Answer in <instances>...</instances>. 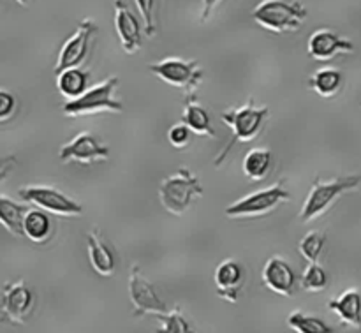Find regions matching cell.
<instances>
[{
	"label": "cell",
	"instance_id": "10",
	"mask_svg": "<svg viewBox=\"0 0 361 333\" xmlns=\"http://www.w3.org/2000/svg\"><path fill=\"white\" fill-rule=\"evenodd\" d=\"M97 25L90 18L80 21L76 32L63 42L62 49H60L59 59H56L55 63V74L62 73L66 69H73V67H80L85 62L88 49H90L92 39L97 34Z\"/></svg>",
	"mask_w": 361,
	"mask_h": 333
},
{
	"label": "cell",
	"instance_id": "33",
	"mask_svg": "<svg viewBox=\"0 0 361 333\" xmlns=\"http://www.w3.org/2000/svg\"><path fill=\"white\" fill-rule=\"evenodd\" d=\"M16 2H18V4H21V6H27L28 0H16Z\"/></svg>",
	"mask_w": 361,
	"mask_h": 333
},
{
	"label": "cell",
	"instance_id": "26",
	"mask_svg": "<svg viewBox=\"0 0 361 333\" xmlns=\"http://www.w3.org/2000/svg\"><path fill=\"white\" fill-rule=\"evenodd\" d=\"M326 246V235L323 231H309L298 243V250L309 263H317Z\"/></svg>",
	"mask_w": 361,
	"mask_h": 333
},
{
	"label": "cell",
	"instance_id": "24",
	"mask_svg": "<svg viewBox=\"0 0 361 333\" xmlns=\"http://www.w3.org/2000/svg\"><path fill=\"white\" fill-rule=\"evenodd\" d=\"M274 155L268 148H252L243 159V175L252 182H261L271 173Z\"/></svg>",
	"mask_w": 361,
	"mask_h": 333
},
{
	"label": "cell",
	"instance_id": "9",
	"mask_svg": "<svg viewBox=\"0 0 361 333\" xmlns=\"http://www.w3.org/2000/svg\"><path fill=\"white\" fill-rule=\"evenodd\" d=\"M129 296L134 307V317H145L148 314L161 317L169 314L164 300L157 295L155 288L141 274L140 265H133L129 274Z\"/></svg>",
	"mask_w": 361,
	"mask_h": 333
},
{
	"label": "cell",
	"instance_id": "15",
	"mask_svg": "<svg viewBox=\"0 0 361 333\" xmlns=\"http://www.w3.org/2000/svg\"><path fill=\"white\" fill-rule=\"evenodd\" d=\"M261 277H263V284L270 291L281 296H293L296 291V286H298L295 268L291 267L288 260L281 256H274L267 261Z\"/></svg>",
	"mask_w": 361,
	"mask_h": 333
},
{
	"label": "cell",
	"instance_id": "5",
	"mask_svg": "<svg viewBox=\"0 0 361 333\" xmlns=\"http://www.w3.org/2000/svg\"><path fill=\"white\" fill-rule=\"evenodd\" d=\"M118 76H109L102 83L94 85L88 88L80 99L74 101H66L62 106L63 115L67 116H81V115H94V113H122V101L115 97V92L118 88Z\"/></svg>",
	"mask_w": 361,
	"mask_h": 333
},
{
	"label": "cell",
	"instance_id": "4",
	"mask_svg": "<svg viewBox=\"0 0 361 333\" xmlns=\"http://www.w3.org/2000/svg\"><path fill=\"white\" fill-rule=\"evenodd\" d=\"M309 13L300 2L293 0H263L257 4L252 11V18L259 27L275 34H284V32H298L302 28L303 21L307 20Z\"/></svg>",
	"mask_w": 361,
	"mask_h": 333
},
{
	"label": "cell",
	"instance_id": "1",
	"mask_svg": "<svg viewBox=\"0 0 361 333\" xmlns=\"http://www.w3.org/2000/svg\"><path fill=\"white\" fill-rule=\"evenodd\" d=\"M268 116H270L268 106H259L257 108L252 99H249L240 108H231L228 111H222L221 120L233 131V141L215 159V166L219 168L222 164V161H224V157L229 154V150H231L235 143H249V141L256 140L261 134V131H263Z\"/></svg>",
	"mask_w": 361,
	"mask_h": 333
},
{
	"label": "cell",
	"instance_id": "23",
	"mask_svg": "<svg viewBox=\"0 0 361 333\" xmlns=\"http://www.w3.org/2000/svg\"><path fill=\"white\" fill-rule=\"evenodd\" d=\"M309 87L319 97L331 99L341 94L342 87H344V74L335 67H323L309 78Z\"/></svg>",
	"mask_w": 361,
	"mask_h": 333
},
{
	"label": "cell",
	"instance_id": "30",
	"mask_svg": "<svg viewBox=\"0 0 361 333\" xmlns=\"http://www.w3.org/2000/svg\"><path fill=\"white\" fill-rule=\"evenodd\" d=\"M190 138H192V131L185 126V123H175L171 129L168 131V141L175 148H185L189 147Z\"/></svg>",
	"mask_w": 361,
	"mask_h": 333
},
{
	"label": "cell",
	"instance_id": "13",
	"mask_svg": "<svg viewBox=\"0 0 361 333\" xmlns=\"http://www.w3.org/2000/svg\"><path fill=\"white\" fill-rule=\"evenodd\" d=\"M113 7H115V28L120 44H122L123 52L134 55L143 46L145 28L141 25V20L130 11L126 0H115Z\"/></svg>",
	"mask_w": 361,
	"mask_h": 333
},
{
	"label": "cell",
	"instance_id": "21",
	"mask_svg": "<svg viewBox=\"0 0 361 333\" xmlns=\"http://www.w3.org/2000/svg\"><path fill=\"white\" fill-rule=\"evenodd\" d=\"M88 81H90V73L81 67H73L56 74V88L67 101L80 99L88 90Z\"/></svg>",
	"mask_w": 361,
	"mask_h": 333
},
{
	"label": "cell",
	"instance_id": "28",
	"mask_svg": "<svg viewBox=\"0 0 361 333\" xmlns=\"http://www.w3.org/2000/svg\"><path fill=\"white\" fill-rule=\"evenodd\" d=\"M159 320H161V328L155 333H194L189 321L180 313V307H175L171 313L161 316Z\"/></svg>",
	"mask_w": 361,
	"mask_h": 333
},
{
	"label": "cell",
	"instance_id": "27",
	"mask_svg": "<svg viewBox=\"0 0 361 333\" xmlns=\"http://www.w3.org/2000/svg\"><path fill=\"white\" fill-rule=\"evenodd\" d=\"M328 282H330V279H328L326 270L319 263H310L305 268V272H303L302 279H300L302 289H305L309 293L324 291L328 288Z\"/></svg>",
	"mask_w": 361,
	"mask_h": 333
},
{
	"label": "cell",
	"instance_id": "19",
	"mask_svg": "<svg viewBox=\"0 0 361 333\" xmlns=\"http://www.w3.org/2000/svg\"><path fill=\"white\" fill-rule=\"evenodd\" d=\"M182 122L185 123L194 134H197V136H204V138L217 136L214 126H212L210 113H208L207 109L197 102L196 95H187L185 108H183V113H182Z\"/></svg>",
	"mask_w": 361,
	"mask_h": 333
},
{
	"label": "cell",
	"instance_id": "12",
	"mask_svg": "<svg viewBox=\"0 0 361 333\" xmlns=\"http://www.w3.org/2000/svg\"><path fill=\"white\" fill-rule=\"evenodd\" d=\"M62 162H80V164H94L97 161H108L109 148L102 145L97 138L88 131L76 134L69 143L62 145L59 152Z\"/></svg>",
	"mask_w": 361,
	"mask_h": 333
},
{
	"label": "cell",
	"instance_id": "22",
	"mask_svg": "<svg viewBox=\"0 0 361 333\" xmlns=\"http://www.w3.org/2000/svg\"><path fill=\"white\" fill-rule=\"evenodd\" d=\"M28 210H30V208H28L27 205L11 200L6 194L0 196V222H2L4 228H6L11 235L16 236V238L25 236L23 222Z\"/></svg>",
	"mask_w": 361,
	"mask_h": 333
},
{
	"label": "cell",
	"instance_id": "25",
	"mask_svg": "<svg viewBox=\"0 0 361 333\" xmlns=\"http://www.w3.org/2000/svg\"><path fill=\"white\" fill-rule=\"evenodd\" d=\"M289 328H293L296 333H335L334 328L328 323H324L321 317L310 316V314L295 310L288 316Z\"/></svg>",
	"mask_w": 361,
	"mask_h": 333
},
{
	"label": "cell",
	"instance_id": "32",
	"mask_svg": "<svg viewBox=\"0 0 361 333\" xmlns=\"http://www.w3.org/2000/svg\"><path fill=\"white\" fill-rule=\"evenodd\" d=\"M221 2L222 0H203V4H201V14H200L201 23H204V21L210 20L212 14L215 13V9L221 6Z\"/></svg>",
	"mask_w": 361,
	"mask_h": 333
},
{
	"label": "cell",
	"instance_id": "11",
	"mask_svg": "<svg viewBox=\"0 0 361 333\" xmlns=\"http://www.w3.org/2000/svg\"><path fill=\"white\" fill-rule=\"evenodd\" d=\"M35 295L23 279L6 282L2 291V317L11 325H25L34 313Z\"/></svg>",
	"mask_w": 361,
	"mask_h": 333
},
{
	"label": "cell",
	"instance_id": "2",
	"mask_svg": "<svg viewBox=\"0 0 361 333\" xmlns=\"http://www.w3.org/2000/svg\"><path fill=\"white\" fill-rule=\"evenodd\" d=\"M361 183V175L341 176L334 180L316 178L314 186L310 187L307 200L300 210L298 219L302 222H312L323 217L328 210L335 205V201L344 196L349 190L358 189Z\"/></svg>",
	"mask_w": 361,
	"mask_h": 333
},
{
	"label": "cell",
	"instance_id": "18",
	"mask_svg": "<svg viewBox=\"0 0 361 333\" xmlns=\"http://www.w3.org/2000/svg\"><path fill=\"white\" fill-rule=\"evenodd\" d=\"M328 309L341 320L344 327L361 328V293L358 289H348L337 298L328 302Z\"/></svg>",
	"mask_w": 361,
	"mask_h": 333
},
{
	"label": "cell",
	"instance_id": "14",
	"mask_svg": "<svg viewBox=\"0 0 361 333\" xmlns=\"http://www.w3.org/2000/svg\"><path fill=\"white\" fill-rule=\"evenodd\" d=\"M215 289L222 300L229 303H236L242 296L243 288L247 282V272L240 261L224 260L214 274Z\"/></svg>",
	"mask_w": 361,
	"mask_h": 333
},
{
	"label": "cell",
	"instance_id": "8",
	"mask_svg": "<svg viewBox=\"0 0 361 333\" xmlns=\"http://www.w3.org/2000/svg\"><path fill=\"white\" fill-rule=\"evenodd\" d=\"M18 196L28 205L41 208L53 215H62V217H78L85 212L83 205L76 200L63 194L60 189L51 186H23L18 189Z\"/></svg>",
	"mask_w": 361,
	"mask_h": 333
},
{
	"label": "cell",
	"instance_id": "6",
	"mask_svg": "<svg viewBox=\"0 0 361 333\" xmlns=\"http://www.w3.org/2000/svg\"><path fill=\"white\" fill-rule=\"evenodd\" d=\"M291 200V193L286 189V182L274 183L270 187L247 194L242 200L235 201L226 208V217L229 219H245V217H261L274 212L279 205L288 203Z\"/></svg>",
	"mask_w": 361,
	"mask_h": 333
},
{
	"label": "cell",
	"instance_id": "3",
	"mask_svg": "<svg viewBox=\"0 0 361 333\" xmlns=\"http://www.w3.org/2000/svg\"><path fill=\"white\" fill-rule=\"evenodd\" d=\"M203 186L200 176L189 168H178L175 173L162 178L159 186V200L166 212L173 215H183L190 208L194 200L203 196Z\"/></svg>",
	"mask_w": 361,
	"mask_h": 333
},
{
	"label": "cell",
	"instance_id": "17",
	"mask_svg": "<svg viewBox=\"0 0 361 333\" xmlns=\"http://www.w3.org/2000/svg\"><path fill=\"white\" fill-rule=\"evenodd\" d=\"M88 260L95 274L101 277H113L116 272V256L111 243L101 235L97 228L90 229L87 235Z\"/></svg>",
	"mask_w": 361,
	"mask_h": 333
},
{
	"label": "cell",
	"instance_id": "16",
	"mask_svg": "<svg viewBox=\"0 0 361 333\" xmlns=\"http://www.w3.org/2000/svg\"><path fill=\"white\" fill-rule=\"evenodd\" d=\"M355 44L330 28H319L309 39V56L317 62H326L342 53H353Z\"/></svg>",
	"mask_w": 361,
	"mask_h": 333
},
{
	"label": "cell",
	"instance_id": "20",
	"mask_svg": "<svg viewBox=\"0 0 361 333\" xmlns=\"http://www.w3.org/2000/svg\"><path fill=\"white\" fill-rule=\"evenodd\" d=\"M23 231L30 242L48 243L55 235V224L48 212L35 208V210H28L23 222Z\"/></svg>",
	"mask_w": 361,
	"mask_h": 333
},
{
	"label": "cell",
	"instance_id": "7",
	"mask_svg": "<svg viewBox=\"0 0 361 333\" xmlns=\"http://www.w3.org/2000/svg\"><path fill=\"white\" fill-rule=\"evenodd\" d=\"M148 71L171 87L182 88L187 95H194L203 81V69L197 60H183L176 56L148 63Z\"/></svg>",
	"mask_w": 361,
	"mask_h": 333
},
{
	"label": "cell",
	"instance_id": "29",
	"mask_svg": "<svg viewBox=\"0 0 361 333\" xmlns=\"http://www.w3.org/2000/svg\"><path fill=\"white\" fill-rule=\"evenodd\" d=\"M137 11H140L141 21H143L145 34L148 37H154L157 34V0H134Z\"/></svg>",
	"mask_w": 361,
	"mask_h": 333
},
{
	"label": "cell",
	"instance_id": "31",
	"mask_svg": "<svg viewBox=\"0 0 361 333\" xmlns=\"http://www.w3.org/2000/svg\"><path fill=\"white\" fill-rule=\"evenodd\" d=\"M16 111V97L7 90H0V122H7Z\"/></svg>",
	"mask_w": 361,
	"mask_h": 333
}]
</instances>
